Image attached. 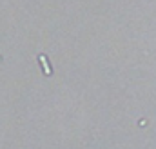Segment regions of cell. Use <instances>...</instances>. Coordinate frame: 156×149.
Segmentation results:
<instances>
[{"mask_svg":"<svg viewBox=\"0 0 156 149\" xmlns=\"http://www.w3.org/2000/svg\"><path fill=\"white\" fill-rule=\"evenodd\" d=\"M40 62H42V66H44V69H45V73L49 74V64H47V60H45V56H40Z\"/></svg>","mask_w":156,"mask_h":149,"instance_id":"cell-1","label":"cell"}]
</instances>
